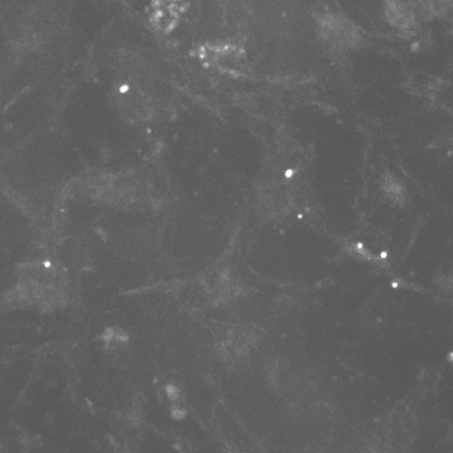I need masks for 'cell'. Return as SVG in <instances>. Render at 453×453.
Wrapping results in <instances>:
<instances>
[{
  "label": "cell",
  "instance_id": "cell-2",
  "mask_svg": "<svg viewBox=\"0 0 453 453\" xmlns=\"http://www.w3.org/2000/svg\"><path fill=\"white\" fill-rule=\"evenodd\" d=\"M119 99H120V105L123 106V109L128 110L130 116H136L141 120L150 113V109H148L150 106H148L145 97H143L141 91L139 88H136L134 85L125 84L124 87H120L119 88Z\"/></svg>",
  "mask_w": 453,
  "mask_h": 453
},
{
  "label": "cell",
  "instance_id": "cell-1",
  "mask_svg": "<svg viewBox=\"0 0 453 453\" xmlns=\"http://www.w3.org/2000/svg\"><path fill=\"white\" fill-rule=\"evenodd\" d=\"M319 34L322 40L334 49H348L359 41L356 28L336 15H326L319 21Z\"/></svg>",
  "mask_w": 453,
  "mask_h": 453
}]
</instances>
